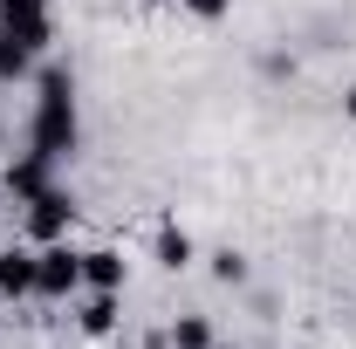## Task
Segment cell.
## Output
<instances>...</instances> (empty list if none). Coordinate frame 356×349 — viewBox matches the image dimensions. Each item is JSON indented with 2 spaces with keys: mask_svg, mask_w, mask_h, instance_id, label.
I'll return each instance as SVG.
<instances>
[{
  "mask_svg": "<svg viewBox=\"0 0 356 349\" xmlns=\"http://www.w3.org/2000/svg\"><path fill=\"white\" fill-rule=\"evenodd\" d=\"M35 151L48 165L62 151H76V103H69V76H42V110H35Z\"/></svg>",
  "mask_w": 356,
  "mask_h": 349,
  "instance_id": "6da1fadb",
  "label": "cell"
},
{
  "mask_svg": "<svg viewBox=\"0 0 356 349\" xmlns=\"http://www.w3.org/2000/svg\"><path fill=\"white\" fill-rule=\"evenodd\" d=\"M76 281H83V254H69V247L35 254V295H76Z\"/></svg>",
  "mask_w": 356,
  "mask_h": 349,
  "instance_id": "7a4b0ae2",
  "label": "cell"
},
{
  "mask_svg": "<svg viewBox=\"0 0 356 349\" xmlns=\"http://www.w3.org/2000/svg\"><path fill=\"white\" fill-rule=\"evenodd\" d=\"M69 219H76V199H69L62 185H42V192L28 199V226H35V240H55Z\"/></svg>",
  "mask_w": 356,
  "mask_h": 349,
  "instance_id": "3957f363",
  "label": "cell"
},
{
  "mask_svg": "<svg viewBox=\"0 0 356 349\" xmlns=\"http://www.w3.org/2000/svg\"><path fill=\"white\" fill-rule=\"evenodd\" d=\"M0 35H14L21 48H42L48 42V14H42V7H14V0H0Z\"/></svg>",
  "mask_w": 356,
  "mask_h": 349,
  "instance_id": "277c9868",
  "label": "cell"
},
{
  "mask_svg": "<svg viewBox=\"0 0 356 349\" xmlns=\"http://www.w3.org/2000/svg\"><path fill=\"white\" fill-rule=\"evenodd\" d=\"M0 295H35V254H0Z\"/></svg>",
  "mask_w": 356,
  "mask_h": 349,
  "instance_id": "5b68a950",
  "label": "cell"
},
{
  "mask_svg": "<svg viewBox=\"0 0 356 349\" xmlns=\"http://www.w3.org/2000/svg\"><path fill=\"white\" fill-rule=\"evenodd\" d=\"M42 185H48V158H42V151H28V158L7 172V192H14V199H35Z\"/></svg>",
  "mask_w": 356,
  "mask_h": 349,
  "instance_id": "8992f818",
  "label": "cell"
},
{
  "mask_svg": "<svg viewBox=\"0 0 356 349\" xmlns=\"http://www.w3.org/2000/svg\"><path fill=\"white\" fill-rule=\"evenodd\" d=\"M83 281H89V288H110V295H117V281H124V261H117V254H83Z\"/></svg>",
  "mask_w": 356,
  "mask_h": 349,
  "instance_id": "52a82bcc",
  "label": "cell"
},
{
  "mask_svg": "<svg viewBox=\"0 0 356 349\" xmlns=\"http://www.w3.org/2000/svg\"><path fill=\"white\" fill-rule=\"evenodd\" d=\"M110 322H117V295H110V288H96V295H89V308H83V329H89V336H103Z\"/></svg>",
  "mask_w": 356,
  "mask_h": 349,
  "instance_id": "ba28073f",
  "label": "cell"
},
{
  "mask_svg": "<svg viewBox=\"0 0 356 349\" xmlns=\"http://www.w3.org/2000/svg\"><path fill=\"white\" fill-rule=\"evenodd\" d=\"M28 55H35V48H21L14 35H0V83H21V76H28Z\"/></svg>",
  "mask_w": 356,
  "mask_h": 349,
  "instance_id": "9c48e42d",
  "label": "cell"
},
{
  "mask_svg": "<svg viewBox=\"0 0 356 349\" xmlns=\"http://www.w3.org/2000/svg\"><path fill=\"white\" fill-rule=\"evenodd\" d=\"M172 343H178V349H213V329H206L199 315H185V322L172 329Z\"/></svg>",
  "mask_w": 356,
  "mask_h": 349,
  "instance_id": "30bf717a",
  "label": "cell"
},
{
  "mask_svg": "<svg viewBox=\"0 0 356 349\" xmlns=\"http://www.w3.org/2000/svg\"><path fill=\"white\" fill-rule=\"evenodd\" d=\"M158 261H165V267H185V261H192V240H185V233H158Z\"/></svg>",
  "mask_w": 356,
  "mask_h": 349,
  "instance_id": "8fae6325",
  "label": "cell"
},
{
  "mask_svg": "<svg viewBox=\"0 0 356 349\" xmlns=\"http://www.w3.org/2000/svg\"><path fill=\"white\" fill-rule=\"evenodd\" d=\"M213 274H220V281H240V274H247V261H240V254H220V261H213Z\"/></svg>",
  "mask_w": 356,
  "mask_h": 349,
  "instance_id": "7c38bea8",
  "label": "cell"
},
{
  "mask_svg": "<svg viewBox=\"0 0 356 349\" xmlns=\"http://www.w3.org/2000/svg\"><path fill=\"white\" fill-rule=\"evenodd\" d=\"M185 7H192V14H206V21H220V14H226V0H185Z\"/></svg>",
  "mask_w": 356,
  "mask_h": 349,
  "instance_id": "4fadbf2b",
  "label": "cell"
},
{
  "mask_svg": "<svg viewBox=\"0 0 356 349\" xmlns=\"http://www.w3.org/2000/svg\"><path fill=\"white\" fill-rule=\"evenodd\" d=\"M14 7H42V0H14Z\"/></svg>",
  "mask_w": 356,
  "mask_h": 349,
  "instance_id": "5bb4252c",
  "label": "cell"
},
{
  "mask_svg": "<svg viewBox=\"0 0 356 349\" xmlns=\"http://www.w3.org/2000/svg\"><path fill=\"white\" fill-rule=\"evenodd\" d=\"M350 117H356V89H350Z\"/></svg>",
  "mask_w": 356,
  "mask_h": 349,
  "instance_id": "9a60e30c",
  "label": "cell"
}]
</instances>
